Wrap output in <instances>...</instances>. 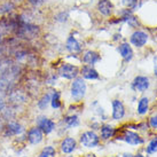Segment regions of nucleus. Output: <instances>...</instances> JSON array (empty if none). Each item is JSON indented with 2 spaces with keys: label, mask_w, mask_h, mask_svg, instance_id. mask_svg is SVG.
<instances>
[{
  "label": "nucleus",
  "mask_w": 157,
  "mask_h": 157,
  "mask_svg": "<svg viewBox=\"0 0 157 157\" xmlns=\"http://www.w3.org/2000/svg\"><path fill=\"white\" fill-rule=\"evenodd\" d=\"M125 115V108L124 105L119 100L113 101V118L115 121H119L122 119Z\"/></svg>",
  "instance_id": "6e6552de"
},
{
  "label": "nucleus",
  "mask_w": 157,
  "mask_h": 157,
  "mask_svg": "<svg viewBox=\"0 0 157 157\" xmlns=\"http://www.w3.org/2000/svg\"><path fill=\"white\" fill-rule=\"evenodd\" d=\"M41 140H43V131L40 130L39 127L37 126L31 128L30 132H29V141L31 144H39Z\"/></svg>",
  "instance_id": "4468645a"
},
{
  "label": "nucleus",
  "mask_w": 157,
  "mask_h": 157,
  "mask_svg": "<svg viewBox=\"0 0 157 157\" xmlns=\"http://www.w3.org/2000/svg\"><path fill=\"white\" fill-rule=\"evenodd\" d=\"M96 9L98 12L105 17H109L111 16L113 13V4L110 0H98V4H96Z\"/></svg>",
  "instance_id": "7ed1b4c3"
},
{
  "label": "nucleus",
  "mask_w": 157,
  "mask_h": 157,
  "mask_svg": "<svg viewBox=\"0 0 157 157\" xmlns=\"http://www.w3.org/2000/svg\"><path fill=\"white\" fill-rule=\"evenodd\" d=\"M51 99H52V93H46L39 101H38V107L39 109L45 110L48 107V105L51 103Z\"/></svg>",
  "instance_id": "a211bd4d"
},
{
  "label": "nucleus",
  "mask_w": 157,
  "mask_h": 157,
  "mask_svg": "<svg viewBox=\"0 0 157 157\" xmlns=\"http://www.w3.org/2000/svg\"><path fill=\"white\" fill-rule=\"evenodd\" d=\"M138 2H139V0H122V4L131 10H134L136 9V7H139Z\"/></svg>",
  "instance_id": "4be33fe9"
},
{
  "label": "nucleus",
  "mask_w": 157,
  "mask_h": 157,
  "mask_svg": "<svg viewBox=\"0 0 157 157\" xmlns=\"http://www.w3.org/2000/svg\"><path fill=\"white\" fill-rule=\"evenodd\" d=\"M149 125L153 127V128H155V130L157 128V113L156 115H153L150 117V119H149Z\"/></svg>",
  "instance_id": "bb28decb"
},
{
  "label": "nucleus",
  "mask_w": 157,
  "mask_h": 157,
  "mask_svg": "<svg viewBox=\"0 0 157 157\" xmlns=\"http://www.w3.org/2000/svg\"><path fill=\"white\" fill-rule=\"evenodd\" d=\"M59 76L62 78L66 79H75L77 78V76L79 75V69L78 67L74 66V64H70V63H63L60 68H59Z\"/></svg>",
  "instance_id": "f03ea898"
},
{
  "label": "nucleus",
  "mask_w": 157,
  "mask_h": 157,
  "mask_svg": "<svg viewBox=\"0 0 157 157\" xmlns=\"http://www.w3.org/2000/svg\"><path fill=\"white\" fill-rule=\"evenodd\" d=\"M66 48L67 51L72 54H77V53H80L83 51V46L74 35H70L66 40Z\"/></svg>",
  "instance_id": "39448f33"
},
{
  "label": "nucleus",
  "mask_w": 157,
  "mask_h": 157,
  "mask_svg": "<svg viewBox=\"0 0 157 157\" xmlns=\"http://www.w3.org/2000/svg\"><path fill=\"white\" fill-rule=\"evenodd\" d=\"M68 17H69V14L64 13V12H61L60 14H57L56 16H55V20H56L57 22H67L68 21Z\"/></svg>",
  "instance_id": "a878e982"
},
{
  "label": "nucleus",
  "mask_w": 157,
  "mask_h": 157,
  "mask_svg": "<svg viewBox=\"0 0 157 157\" xmlns=\"http://www.w3.org/2000/svg\"><path fill=\"white\" fill-rule=\"evenodd\" d=\"M51 105L53 109H59L61 107V100H60V93L56 91L52 92V99H51Z\"/></svg>",
  "instance_id": "6ab92c4d"
},
{
  "label": "nucleus",
  "mask_w": 157,
  "mask_h": 157,
  "mask_svg": "<svg viewBox=\"0 0 157 157\" xmlns=\"http://www.w3.org/2000/svg\"><path fill=\"white\" fill-rule=\"evenodd\" d=\"M76 148V140L72 138H67L62 141L61 144V149L64 154H70L72 153Z\"/></svg>",
  "instance_id": "2eb2a0df"
},
{
  "label": "nucleus",
  "mask_w": 157,
  "mask_h": 157,
  "mask_svg": "<svg viewBox=\"0 0 157 157\" xmlns=\"http://www.w3.org/2000/svg\"><path fill=\"white\" fill-rule=\"evenodd\" d=\"M55 156V149L53 147H46V148L41 151L40 157H54Z\"/></svg>",
  "instance_id": "5701e85b"
},
{
  "label": "nucleus",
  "mask_w": 157,
  "mask_h": 157,
  "mask_svg": "<svg viewBox=\"0 0 157 157\" xmlns=\"http://www.w3.org/2000/svg\"><path fill=\"white\" fill-rule=\"evenodd\" d=\"M64 123L67 124L68 127H76L79 125V119L76 115H72V116H68L64 119Z\"/></svg>",
  "instance_id": "aec40b11"
},
{
  "label": "nucleus",
  "mask_w": 157,
  "mask_h": 157,
  "mask_svg": "<svg viewBox=\"0 0 157 157\" xmlns=\"http://www.w3.org/2000/svg\"><path fill=\"white\" fill-rule=\"evenodd\" d=\"M37 126L39 127L41 131L48 134L55 128V123L53 122L52 119L45 117V116H40L37 118Z\"/></svg>",
  "instance_id": "423d86ee"
},
{
  "label": "nucleus",
  "mask_w": 157,
  "mask_h": 157,
  "mask_svg": "<svg viewBox=\"0 0 157 157\" xmlns=\"http://www.w3.org/2000/svg\"><path fill=\"white\" fill-rule=\"evenodd\" d=\"M155 67H154V70H155V75L157 76V57H155Z\"/></svg>",
  "instance_id": "cd10ccee"
},
{
  "label": "nucleus",
  "mask_w": 157,
  "mask_h": 157,
  "mask_svg": "<svg viewBox=\"0 0 157 157\" xmlns=\"http://www.w3.org/2000/svg\"><path fill=\"white\" fill-rule=\"evenodd\" d=\"M149 107V99L148 98H142L140 99L139 103H138V113L139 115H144L147 113Z\"/></svg>",
  "instance_id": "f3484780"
},
{
  "label": "nucleus",
  "mask_w": 157,
  "mask_h": 157,
  "mask_svg": "<svg viewBox=\"0 0 157 157\" xmlns=\"http://www.w3.org/2000/svg\"><path fill=\"white\" fill-rule=\"evenodd\" d=\"M100 54L95 51H87V52H85L83 56V62L84 63H86L88 66H94L95 63L100 61Z\"/></svg>",
  "instance_id": "ddd939ff"
},
{
  "label": "nucleus",
  "mask_w": 157,
  "mask_h": 157,
  "mask_svg": "<svg viewBox=\"0 0 157 157\" xmlns=\"http://www.w3.org/2000/svg\"><path fill=\"white\" fill-rule=\"evenodd\" d=\"M118 52L121 54V56L126 62L131 61L132 57H133V49L130 46V44H127V43H123V44L119 45L118 46Z\"/></svg>",
  "instance_id": "9b49d317"
},
{
  "label": "nucleus",
  "mask_w": 157,
  "mask_h": 157,
  "mask_svg": "<svg viewBox=\"0 0 157 157\" xmlns=\"http://www.w3.org/2000/svg\"><path fill=\"white\" fill-rule=\"evenodd\" d=\"M157 151V138L153 139L149 142L148 147H147V153L148 154H154Z\"/></svg>",
  "instance_id": "b1692460"
},
{
  "label": "nucleus",
  "mask_w": 157,
  "mask_h": 157,
  "mask_svg": "<svg viewBox=\"0 0 157 157\" xmlns=\"http://www.w3.org/2000/svg\"><path fill=\"white\" fill-rule=\"evenodd\" d=\"M22 131L21 128V125L17 124V123H12L8 125V128H7V133L8 134H17L20 132Z\"/></svg>",
  "instance_id": "412c9836"
},
{
  "label": "nucleus",
  "mask_w": 157,
  "mask_h": 157,
  "mask_svg": "<svg viewBox=\"0 0 157 157\" xmlns=\"http://www.w3.org/2000/svg\"><path fill=\"white\" fill-rule=\"evenodd\" d=\"M124 157H132L131 155H124Z\"/></svg>",
  "instance_id": "c85d7f7f"
},
{
  "label": "nucleus",
  "mask_w": 157,
  "mask_h": 157,
  "mask_svg": "<svg viewBox=\"0 0 157 157\" xmlns=\"http://www.w3.org/2000/svg\"><path fill=\"white\" fill-rule=\"evenodd\" d=\"M148 40V35L144 32V31H135L131 35V38H130V41H131L132 45H134L135 47H142L146 45Z\"/></svg>",
  "instance_id": "0eeeda50"
},
{
  "label": "nucleus",
  "mask_w": 157,
  "mask_h": 157,
  "mask_svg": "<svg viewBox=\"0 0 157 157\" xmlns=\"http://www.w3.org/2000/svg\"><path fill=\"white\" fill-rule=\"evenodd\" d=\"M80 142L83 146L87 147V148H92V147H96L99 144V136L92 131H87L83 133L80 136Z\"/></svg>",
  "instance_id": "20e7f679"
},
{
  "label": "nucleus",
  "mask_w": 157,
  "mask_h": 157,
  "mask_svg": "<svg viewBox=\"0 0 157 157\" xmlns=\"http://www.w3.org/2000/svg\"><path fill=\"white\" fill-rule=\"evenodd\" d=\"M149 85V79L144 76H138L133 80V88L139 92H144L146 90H148Z\"/></svg>",
  "instance_id": "1a4fd4ad"
},
{
  "label": "nucleus",
  "mask_w": 157,
  "mask_h": 157,
  "mask_svg": "<svg viewBox=\"0 0 157 157\" xmlns=\"http://www.w3.org/2000/svg\"><path fill=\"white\" fill-rule=\"evenodd\" d=\"M80 74L83 76L84 79H88V80H95L99 79V72L96 71L92 66H84L80 70Z\"/></svg>",
  "instance_id": "9d476101"
},
{
  "label": "nucleus",
  "mask_w": 157,
  "mask_h": 157,
  "mask_svg": "<svg viewBox=\"0 0 157 157\" xmlns=\"http://www.w3.org/2000/svg\"><path fill=\"white\" fill-rule=\"evenodd\" d=\"M115 134V130H113V126H110V125H103V126L101 127V138L102 139H110L113 135Z\"/></svg>",
  "instance_id": "dca6fc26"
},
{
  "label": "nucleus",
  "mask_w": 157,
  "mask_h": 157,
  "mask_svg": "<svg viewBox=\"0 0 157 157\" xmlns=\"http://www.w3.org/2000/svg\"><path fill=\"white\" fill-rule=\"evenodd\" d=\"M125 142L130 144H144V139L140 136L139 134H136L134 132H131V131H126L124 133L122 138Z\"/></svg>",
  "instance_id": "f8f14e48"
},
{
  "label": "nucleus",
  "mask_w": 157,
  "mask_h": 157,
  "mask_svg": "<svg viewBox=\"0 0 157 157\" xmlns=\"http://www.w3.org/2000/svg\"><path fill=\"white\" fill-rule=\"evenodd\" d=\"M46 1H47V0H26V2L30 5V6H32V7H35V8L43 6Z\"/></svg>",
  "instance_id": "393cba45"
},
{
  "label": "nucleus",
  "mask_w": 157,
  "mask_h": 157,
  "mask_svg": "<svg viewBox=\"0 0 157 157\" xmlns=\"http://www.w3.org/2000/svg\"><path fill=\"white\" fill-rule=\"evenodd\" d=\"M135 157H144V156H142V155H140V154H139V155H136Z\"/></svg>",
  "instance_id": "c756f323"
},
{
  "label": "nucleus",
  "mask_w": 157,
  "mask_h": 157,
  "mask_svg": "<svg viewBox=\"0 0 157 157\" xmlns=\"http://www.w3.org/2000/svg\"><path fill=\"white\" fill-rule=\"evenodd\" d=\"M71 96L74 98L76 101L82 100L85 94H86V83L83 79V77H77L74 79V82L71 84Z\"/></svg>",
  "instance_id": "f257e3e1"
}]
</instances>
